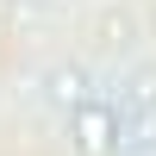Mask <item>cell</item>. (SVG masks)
Wrapping results in <instances>:
<instances>
[{"label":"cell","mask_w":156,"mask_h":156,"mask_svg":"<svg viewBox=\"0 0 156 156\" xmlns=\"http://www.w3.org/2000/svg\"><path fill=\"white\" fill-rule=\"evenodd\" d=\"M94 37H100L106 50H131V44H137V19H131L125 6H100V19H94Z\"/></svg>","instance_id":"cell-3"},{"label":"cell","mask_w":156,"mask_h":156,"mask_svg":"<svg viewBox=\"0 0 156 156\" xmlns=\"http://www.w3.org/2000/svg\"><path fill=\"white\" fill-rule=\"evenodd\" d=\"M0 6H12V0H0Z\"/></svg>","instance_id":"cell-4"},{"label":"cell","mask_w":156,"mask_h":156,"mask_svg":"<svg viewBox=\"0 0 156 156\" xmlns=\"http://www.w3.org/2000/svg\"><path fill=\"white\" fill-rule=\"evenodd\" d=\"M44 100L69 119L75 106L94 100V69H87V62H50V69H44Z\"/></svg>","instance_id":"cell-2"},{"label":"cell","mask_w":156,"mask_h":156,"mask_svg":"<svg viewBox=\"0 0 156 156\" xmlns=\"http://www.w3.org/2000/svg\"><path fill=\"white\" fill-rule=\"evenodd\" d=\"M69 150L75 156H119V119H112L106 94H94L87 106L69 112Z\"/></svg>","instance_id":"cell-1"}]
</instances>
